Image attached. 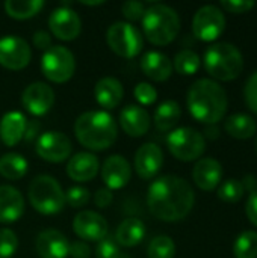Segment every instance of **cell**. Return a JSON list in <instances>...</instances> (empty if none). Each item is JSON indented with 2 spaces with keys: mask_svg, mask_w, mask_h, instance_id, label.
I'll return each instance as SVG.
<instances>
[{
  "mask_svg": "<svg viewBox=\"0 0 257 258\" xmlns=\"http://www.w3.org/2000/svg\"><path fill=\"white\" fill-rule=\"evenodd\" d=\"M195 195L191 184L177 175H164L153 181L147 194L150 213L164 222H177L189 215Z\"/></svg>",
  "mask_w": 257,
  "mask_h": 258,
  "instance_id": "obj_1",
  "label": "cell"
},
{
  "mask_svg": "<svg viewBox=\"0 0 257 258\" xmlns=\"http://www.w3.org/2000/svg\"><path fill=\"white\" fill-rule=\"evenodd\" d=\"M186 104L192 118L198 122L217 124L227 112V94L218 82L200 79L191 85Z\"/></svg>",
  "mask_w": 257,
  "mask_h": 258,
  "instance_id": "obj_2",
  "label": "cell"
},
{
  "mask_svg": "<svg viewBox=\"0 0 257 258\" xmlns=\"http://www.w3.org/2000/svg\"><path fill=\"white\" fill-rule=\"evenodd\" d=\"M74 133L82 147L92 151H103L114 145L118 128L111 113L105 110H89L76 119Z\"/></svg>",
  "mask_w": 257,
  "mask_h": 258,
  "instance_id": "obj_3",
  "label": "cell"
},
{
  "mask_svg": "<svg viewBox=\"0 0 257 258\" xmlns=\"http://www.w3.org/2000/svg\"><path fill=\"white\" fill-rule=\"evenodd\" d=\"M141 20L147 41L155 45H168L179 35L180 18L171 6L156 3L145 9Z\"/></svg>",
  "mask_w": 257,
  "mask_h": 258,
  "instance_id": "obj_4",
  "label": "cell"
},
{
  "mask_svg": "<svg viewBox=\"0 0 257 258\" xmlns=\"http://www.w3.org/2000/svg\"><path fill=\"white\" fill-rule=\"evenodd\" d=\"M204 68L217 80L230 82L244 70V57L238 47L229 42H217L204 53Z\"/></svg>",
  "mask_w": 257,
  "mask_h": 258,
  "instance_id": "obj_5",
  "label": "cell"
},
{
  "mask_svg": "<svg viewBox=\"0 0 257 258\" xmlns=\"http://www.w3.org/2000/svg\"><path fill=\"white\" fill-rule=\"evenodd\" d=\"M29 201L41 215H56L65 206V194L50 175H38L29 184Z\"/></svg>",
  "mask_w": 257,
  "mask_h": 258,
  "instance_id": "obj_6",
  "label": "cell"
},
{
  "mask_svg": "<svg viewBox=\"0 0 257 258\" xmlns=\"http://www.w3.org/2000/svg\"><path fill=\"white\" fill-rule=\"evenodd\" d=\"M106 42L109 48L126 59L138 56L144 47V39L136 26L127 21L114 23L106 32Z\"/></svg>",
  "mask_w": 257,
  "mask_h": 258,
  "instance_id": "obj_7",
  "label": "cell"
},
{
  "mask_svg": "<svg viewBox=\"0 0 257 258\" xmlns=\"http://www.w3.org/2000/svg\"><path fill=\"white\" fill-rule=\"evenodd\" d=\"M170 153L182 162H192L201 157L206 150L204 136L192 127H180L173 130L167 138Z\"/></svg>",
  "mask_w": 257,
  "mask_h": 258,
  "instance_id": "obj_8",
  "label": "cell"
},
{
  "mask_svg": "<svg viewBox=\"0 0 257 258\" xmlns=\"http://www.w3.org/2000/svg\"><path fill=\"white\" fill-rule=\"evenodd\" d=\"M76 70L74 54L62 45H53L44 51L41 59V71L44 77L53 83L68 82Z\"/></svg>",
  "mask_w": 257,
  "mask_h": 258,
  "instance_id": "obj_9",
  "label": "cell"
},
{
  "mask_svg": "<svg viewBox=\"0 0 257 258\" xmlns=\"http://www.w3.org/2000/svg\"><path fill=\"white\" fill-rule=\"evenodd\" d=\"M226 29L224 12L214 6L206 5L200 8L192 18V32L194 36L204 42H212L218 39Z\"/></svg>",
  "mask_w": 257,
  "mask_h": 258,
  "instance_id": "obj_10",
  "label": "cell"
},
{
  "mask_svg": "<svg viewBox=\"0 0 257 258\" xmlns=\"http://www.w3.org/2000/svg\"><path fill=\"white\" fill-rule=\"evenodd\" d=\"M30 57V47L23 38L8 35L0 39V65L6 70L20 71L29 65Z\"/></svg>",
  "mask_w": 257,
  "mask_h": 258,
  "instance_id": "obj_11",
  "label": "cell"
},
{
  "mask_svg": "<svg viewBox=\"0 0 257 258\" xmlns=\"http://www.w3.org/2000/svg\"><path fill=\"white\" fill-rule=\"evenodd\" d=\"M38 156L50 163H61L71 154V141L61 132H45L36 142Z\"/></svg>",
  "mask_w": 257,
  "mask_h": 258,
  "instance_id": "obj_12",
  "label": "cell"
},
{
  "mask_svg": "<svg viewBox=\"0 0 257 258\" xmlns=\"http://www.w3.org/2000/svg\"><path fill=\"white\" fill-rule=\"evenodd\" d=\"M48 27L53 36L62 41H73L80 35L82 21L73 9L67 6H59L53 9L48 17Z\"/></svg>",
  "mask_w": 257,
  "mask_h": 258,
  "instance_id": "obj_13",
  "label": "cell"
},
{
  "mask_svg": "<svg viewBox=\"0 0 257 258\" xmlns=\"http://www.w3.org/2000/svg\"><path fill=\"white\" fill-rule=\"evenodd\" d=\"M55 103V92L53 89L44 82H35L29 85L21 95L23 107L33 116L45 115Z\"/></svg>",
  "mask_w": 257,
  "mask_h": 258,
  "instance_id": "obj_14",
  "label": "cell"
},
{
  "mask_svg": "<svg viewBox=\"0 0 257 258\" xmlns=\"http://www.w3.org/2000/svg\"><path fill=\"white\" fill-rule=\"evenodd\" d=\"M73 230L83 242H100L108 236V222L101 215L85 210L76 215Z\"/></svg>",
  "mask_w": 257,
  "mask_h": 258,
  "instance_id": "obj_15",
  "label": "cell"
},
{
  "mask_svg": "<svg viewBox=\"0 0 257 258\" xmlns=\"http://www.w3.org/2000/svg\"><path fill=\"white\" fill-rule=\"evenodd\" d=\"M164 153L156 144H144L135 154V171L142 180L153 178L162 168Z\"/></svg>",
  "mask_w": 257,
  "mask_h": 258,
  "instance_id": "obj_16",
  "label": "cell"
},
{
  "mask_svg": "<svg viewBox=\"0 0 257 258\" xmlns=\"http://www.w3.org/2000/svg\"><path fill=\"white\" fill-rule=\"evenodd\" d=\"M132 177V169L129 162L118 154L109 156L101 168V178L109 190L123 189L127 186Z\"/></svg>",
  "mask_w": 257,
  "mask_h": 258,
  "instance_id": "obj_17",
  "label": "cell"
},
{
  "mask_svg": "<svg viewBox=\"0 0 257 258\" xmlns=\"http://www.w3.org/2000/svg\"><path fill=\"white\" fill-rule=\"evenodd\" d=\"M150 122L148 112L141 106L129 104L120 113V125L130 138L144 136L150 128Z\"/></svg>",
  "mask_w": 257,
  "mask_h": 258,
  "instance_id": "obj_18",
  "label": "cell"
},
{
  "mask_svg": "<svg viewBox=\"0 0 257 258\" xmlns=\"http://www.w3.org/2000/svg\"><path fill=\"white\" fill-rule=\"evenodd\" d=\"M68 240L58 230H44L36 237V251L41 258H67Z\"/></svg>",
  "mask_w": 257,
  "mask_h": 258,
  "instance_id": "obj_19",
  "label": "cell"
},
{
  "mask_svg": "<svg viewBox=\"0 0 257 258\" xmlns=\"http://www.w3.org/2000/svg\"><path fill=\"white\" fill-rule=\"evenodd\" d=\"M192 178L201 190L211 192L217 189L223 178V166L212 157L200 159L192 169Z\"/></svg>",
  "mask_w": 257,
  "mask_h": 258,
  "instance_id": "obj_20",
  "label": "cell"
},
{
  "mask_svg": "<svg viewBox=\"0 0 257 258\" xmlns=\"http://www.w3.org/2000/svg\"><path fill=\"white\" fill-rule=\"evenodd\" d=\"M24 213V198L14 186H0V222H17Z\"/></svg>",
  "mask_w": 257,
  "mask_h": 258,
  "instance_id": "obj_21",
  "label": "cell"
},
{
  "mask_svg": "<svg viewBox=\"0 0 257 258\" xmlns=\"http://www.w3.org/2000/svg\"><path fill=\"white\" fill-rule=\"evenodd\" d=\"M98 159L92 153H77L67 165V174L71 180L83 183L92 180L98 174Z\"/></svg>",
  "mask_w": 257,
  "mask_h": 258,
  "instance_id": "obj_22",
  "label": "cell"
},
{
  "mask_svg": "<svg viewBox=\"0 0 257 258\" xmlns=\"http://www.w3.org/2000/svg\"><path fill=\"white\" fill-rule=\"evenodd\" d=\"M141 70L148 79L165 82L173 74V63L170 57L161 51H147L141 59Z\"/></svg>",
  "mask_w": 257,
  "mask_h": 258,
  "instance_id": "obj_23",
  "label": "cell"
},
{
  "mask_svg": "<svg viewBox=\"0 0 257 258\" xmlns=\"http://www.w3.org/2000/svg\"><path fill=\"white\" fill-rule=\"evenodd\" d=\"M27 119L21 112H8L0 119V139L6 147H15L26 132Z\"/></svg>",
  "mask_w": 257,
  "mask_h": 258,
  "instance_id": "obj_24",
  "label": "cell"
},
{
  "mask_svg": "<svg viewBox=\"0 0 257 258\" xmlns=\"http://www.w3.org/2000/svg\"><path fill=\"white\" fill-rule=\"evenodd\" d=\"M124 95L123 85L115 77H103L95 83L94 97L103 109H115Z\"/></svg>",
  "mask_w": 257,
  "mask_h": 258,
  "instance_id": "obj_25",
  "label": "cell"
},
{
  "mask_svg": "<svg viewBox=\"0 0 257 258\" xmlns=\"http://www.w3.org/2000/svg\"><path fill=\"white\" fill-rule=\"evenodd\" d=\"M145 237V225L136 218L124 219L115 233V242L124 248H133L139 245Z\"/></svg>",
  "mask_w": 257,
  "mask_h": 258,
  "instance_id": "obj_26",
  "label": "cell"
},
{
  "mask_svg": "<svg viewBox=\"0 0 257 258\" xmlns=\"http://www.w3.org/2000/svg\"><path fill=\"white\" fill-rule=\"evenodd\" d=\"M224 128L229 136L244 141V139H250L256 133L257 124L251 116L245 113H236L226 119Z\"/></svg>",
  "mask_w": 257,
  "mask_h": 258,
  "instance_id": "obj_27",
  "label": "cell"
},
{
  "mask_svg": "<svg viewBox=\"0 0 257 258\" xmlns=\"http://www.w3.org/2000/svg\"><path fill=\"white\" fill-rule=\"evenodd\" d=\"M180 116H182V109L179 103H176L174 100H167L156 109L153 121L158 130L170 132L177 125Z\"/></svg>",
  "mask_w": 257,
  "mask_h": 258,
  "instance_id": "obj_28",
  "label": "cell"
},
{
  "mask_svg": "<svg viewBox=\"0 0 257 258\" xmlns=\"http://www.w3.org/2000/svg\"><path fill=\"white\" fill-rule=\"evenodd\" d=\"M27 160L17 153H8L0 157V175L8 180H20L27 174Z\"/></svg>",
  "mask_w": 257,
  "mask_h": 258,
  "instance_id": "obj_29",
  "label": "cell"
},
{
  "mask_svg": "<svg viewBox=\"0 0 257 258\" xmlns=\"http://www.w3.org/2000/svg\"><path fill=\"white\" fill-rule=\"evenodd\" d=\"M44 8L42 0H8L5 2V11L11 18L26 20L35 17Z\"/></svg>",
  "mask_w": 257,
  "mask_h": 258,
  "instance_id": "obj_30",
  "label": "cell"
},
{
  "mask_svg": "<svg viewBox=\"0 0 257 258\" xmlns=\"http://www.w3.org/2000/svg\"><path fill=\"white\" fill-rule=\"evenodd\" d=\"M200 63H201L200 56L194 50L185 48V50H180L176 54L173 68L182 76H192V74H195L198 71Z\"/></svg>",
  "mask_w": 257,
  "mask_h": 258,
  "instance_id": "obj_31",
  "label": "cell"
},
{
  "mask_svg": "<svg viewBox=\"0 0 257 258\" xmlns=\"http://www.w3.org/2000/svg\"><path fill=\"white\" fill-rule=\"evenodd\" d=\"M233 254L236 258H257V233H241L233 245Z\"/></svg>",
  "mask_w": 257,
  "mask_h": 258,
  "instance_id": "obj_32",
  "label": "cell"
},
{
  "mask_svg": "<svg viewBox=\"0 0 257 258\" xmlns=\"http://www.w3.org/2000/svg\"><path fill=\"white\" fill-rule=\"evenodd\" d=\"M174 255H176V245L173 239L168 236L155 237L147 248L148 258H174Z\"/></svg>",
  "mask_w": 257,
  "mask_h": 258,
  "instance_id": "obj_33",
  "label": "cell"
},
{
  "mask_svg": "<svg viewBox=\"0 0 257 258\" xmlns=\"http://www.w3.org/2000/svg\"><path fill=\"white\" fill-rule=\"evenodd\" d=\"M244 194H245V190H244L242 183L239 180H235V178L226 180L218 189V198L224 203H229V204L238 203L244 197Z\"/></svg>",
  "mask_w": 257,
  "mask_h": 258,
  "instance_id": "obj_34",
  "label": "cell"
},
{
  "mask_svg": "<svg viewBox=\"0 0 257 258\" xmlns=\"http://www.w3.org/2000/svg\"><path fill=\"white\" fill-rule=\"evenodd\" d=\"M95 257L97 258H130L127 254H124L115 239L112 237H105L103 240L98 242L95 248Z\"/></svg>",
  "mask_w": 257,
  "mask_h": 258,
  "instance_id": "obj_35",
  "label": "cell"
},
{
  "mask_svg": "<svg viewBox=\"0 0 257 258\" xmlns=\"http://www.w3.org/2000/svg\"><path fill=\"white\" fill-rule=\"evenodd\" d=\"M18 248L17 234L9 228L0 230V258H11Z\"/></svg>",
  "mask_w": 257,
  "mask_h": 258,
  "instance_id": "obj_36",
  "label": "cell"
},
{
  "mask_svg": "<svg viewBox=\"0 0 257 258\" xmlns=\"http://www.w3.org/2000/svg\"><path fill=\"white\" fill-rule=\"evenodd\" d=\"M133 95L142 106H150L158 100V91L155 89V86L145 82L136 85V88L133 89Z\"/></svg>",
  "mask_w": 257,
  "mask_h": 258,
  "instance_id": "obj_37",
  "label": "cell"
},
{
  "mask_svg": "<svg viewBox=\"0 0 257 258\" xmlns=\"http://www.w3.org/2000/svg\"><path fill=\"white\" fill-rule=\"evenodd\" d=\"M88 201H89V190L86 187L74 186V187H70L68 192L65 194V203H68L74 209L85 206Z\"/></svg>",
  "mask_w": 257,
  "mask_h": 258,
  "instance_id": "obj_38",
  "label": "cell"
},
{
  "mask_svg": "<svg viewBox=\"0 0 257 258\" xmlns=\"http://www.w3.org/2000/svg\"><path fill=\"white\" fill-rule=\"evenodd\" d=\"M244 97L250 110L257 115V71H254L248 77L245 83V89H244Z\"/></svg>",
  "mask_w": 257,
  "mask_h": 258,
  "instance_id": "obj_39",
  "label": "cell"
},
{
  "mask_svg": "<svg viewBox=\"0 0 257 258\" xmlns=\"http://www.w3.org/2000/svg\"><path fill=\"white\" fill-rule=\"evenodd\" d=\"M121 11H123V15H124L127 20L136 21V20L142 18V15H144V12H145V6H144V3H141V2L130 0V2L123 3Z\"/></svg>",
  "mask_w": 257,
  "mask_h": 258,
  "instance_id": "obj_40",
  "label": "cell"
},
{
  "mask_svg": "<svg viewBox=\"0 0 257 258\" xmlns=\"http://www.w3.org/2000/svg\"><path fill=\"white\" fill-rule=\"evenodd\" d=\"M221 6L227 11V12H232V14H245L248 11H251L256 3L254 2H244V0H239V2H229V0H223L221 2Z\"/></svg>",
  "mask_w": 257,
  "mask_h": 258,
  "instance_id": "obj_41",
  "label": "cell"
},
{
  "mask_svg": "<svg viewBox=\"0 0 257 258\" xmlns=\"http://www.w3.org/2000/svg\"><path fill=\"white\" fill-rule=\"evenodd\" d=\"M68 255L73 258H89L91 255V248L86 242L83 240H76L70 243L68 246Z\"/></svg>",
  "mask_w": 257,
  "mask_h": 258,
  "instance_id": "obj_42",
  "label": "cell"
},
{
  "mask_svg": "<svg viewBox=\"0 0 257 258\" xmlns=\"http://www.w3.org/2000/svg\"><path fill=\"white\" fill-rule=\"evenodd\" d=\"M33 45H35L38 50L47 51V50L52 47V36H50V33L45 32V30H38V32H35V35H33Z\"/></svg>",
  "mask_w": 257,
  "mask_h": 258,
  "instance_id": "obj_43",
  "label": "cell"
},
{
  "mask_svg": "<svg viewBox=\"0 0 257 258\" xmlns=\"http://www.w3.org/2000/svg\"><path fill=\"white\" fill-rule=\"evenodd\" d=\"M114 200V195H112V190H109L108 187L106 189H98L94 195V203L98 209H106Z\"/></svg>",
  "mask_w": 257,
  "mask_h": 258,
  "instance_id": "obj_44",
  "label": "cell"
},
{
  "mask_svg": "<svg viewBox=\"0 0 257 258\" xmlns=\"http://www.w3.org/2000/svg\"><path fill=\"white\" fill-rule=\"evenodd\" d=\"M245 213H247L248 221L254 227H257V190L250 194V198H248L247 206H245Z\"/></svg>",
  "mask_w": 257,
  "mask_h": 258,
  "instance_id": "obj_45",
  "label": "cell"
},
{
  "mask_svg": "<svg viewBox=\"0 0 257 258\" xmlns=\"http://www.w3.org/2000/svg\"><path fill=\"white\" fill-rule=\"evenodd\" d=\"M38 130H39V122H38V121H27L26 132H24V139H26V142H32L33 138L38 135Z\"/></svg>",
  "mask_w": 257,
  "mask_h": 258,
  "instance_id": "obj_46",
  "label": "cell"
},
{
  "mask_svg": "<svg viewBox=\"0 0 257 258\" xmlns=\"http://www.w3.org/2000/svg\"><path fill=\"white\" fill-rule=\"evenodd\" d=\"M241 183H242V186H244V190H250V192H254V190H256L257 181L253 175H247V177L244 178V181H241Z\"/></svg>",
  "mask_w": 257,
  "mask_h": 258,
  "instance_id": "obj_47",
  "label": "cell"
},
{
  "mask_svg": "<svg viewBox=\"0 0 257 258\" xmlns=\"http://www.w3.org/2000/svg\"><path fill=\"white\" fill-rule=\"evenodd\" d=\"M82 5H85V6H98V5H101L103 2H80Z\"/></svg>",
  "mask_w": 257,
  "mask_h": 258,
  "instance_id": "obj_48",
  "label": "cell"
},
{
  "mask_svg": "<svg viewBox=\"0 0 257 258\" xmlns=\"http://www.w3.org/2000/svg\"><path fill=\"white\" fill-rule=\"evenodd\" d=\"M254 148H256V153H257V138H256V142H254Z\"/></svg>",
  "mask_w": 257,
  "mask_h": 258,
  "instance_id": "obj_49",
  "label": "cell"
}]
</instances>
